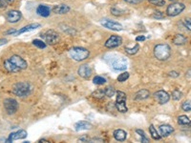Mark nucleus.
<instances>
[{
  "mask_svg": "<svg viewBox=\"0 0 191 143\" xmlns=\"http://www.w3.org/2000/svg\"><path fill=\"white\" fill-rule=\"evenodd\" d=\"M189 126H190V127H191V121H190V123H189Z\"/></svg>",
  "mask_w": 191,
  "mask_h": 143,
  "instance_id": "obj_49",
  "label": "nucleus"
},
{
  "mask_svg": "<svg viewBox=\"0 0 191 143\" xmlns=\"http://www.w3.org/2000/svg\"><path fill=\"white\" fill-rule=\"evenodd\" d=\"M41 25L39 23H33V24H30V25H27L25 27H23V28H21L19 31H16V32L14 34V35H19L21 34H24V32H31V31H33L36 30L37 28H39Z\"/></svg>",
  "mask_w": 191,
  "mask_h": 143,
  "instance_id": "obj_17",
  "label": "nucleus"
},
{
  "mask_svg": "<svg viewBox=\"0 0 191 143\" xmlns=\"http://www.w3.org/2000/svg\"><path fill=\"white\" fill-rule=\"evenodd\" d=\"M93 82H94V84H96V85H102L106 82V79L104 78H102V76L97 75V76H95V78H94Z\"/></svg>",
  "mask_w": 191,
  "mask_h": 143,
  "instance_id": "obj_28",
  "label": "nucleus"
},
{
  "mask_svg": "<svg viewBox=\"0 0 191 143\" xmlns=\"http://www.w3.org/2000/svg\"><path fill=\"white\" fill-rule=\"evenodd\" d=\"M139 49V46L138 45V44H136V45H135L133 48L126 47V48H125V52H126L128 54H130V56H133V54H135V53H138Z\"/></svg>",
  "mask_w": 191,
  "mask_h": 143,
  "instance_id": "obj_26",
  "label": "nucleus"
},
{
  "mask_svg": "<svg viewBox=\"0 0 191 143\" xmlns=\"http://www.w3.org/2000/svg\"><path fill=\"white\" fill-rule=\"evenodd\" d=\"M149 133H150V135H151V136H152L153 139H156V140L161 139V135H159L158 131H157V129L154 127V125L149 126Z\"/></svg>",
  "mask_w": 191,
  "mask_h": 143,
  "instance_id": "obj_24",
  "label": "nucleus"
},
{
  "mask_svg": "<svg viewBox=\"0 0 191 143\" xmlns=\"http://www.w3.org/2000/svg\"><path fill=\"white\" fill-rule=\"evenodd\" d=\"M186 42H187V38L184 35H180V34L176 35L173 38V43L175 44V45H183V44H185Z\"/></svg>",
  "mask_w": 191,
  "mask_h": 143,
  "instance_id": "obj_23",
  "label": "nucleus"
},
{
  "mask_svg": "<svg viewBox=\"0 0 191 143\" xmlns=\"http://www.w3.org/2000/svg\"><path fill=\"white\" fill-rule=\"evenodd\" d=\"M100 24H102L104 28H107L109 30H112V31H116V32H120L122 30V25L117 23V22H115V21H111V20H108V19H102V21H100Z\"/></svg>",
  "mask_w": 191,
  "mask_h": 143,
  "instance_id": "obj_10",
  "label": "nucleus"
},
{
  "mask_svg": "<svg viewBox=\"0 0 191 143\" xmlns=\"http://www.w3.org/2000/svg\"><path fill=\"white\" fill-rule=\"evenodd\" d=\"M173 132H174V129L170 125L164 124V125L160 126V133H161V136H162V137L168 136L169 135H171Z\"/></svg>",
  "mask_w": 191,
  "mask_h": 143,
  "instance_id": "obj_19",
  "label": "nucleus"
},
{
  "mask_svg": "<svg viewBox=\"0 0 191 143\" xmlns=\"http://www.w3.org/2000/svg\"><path fill=\"white\" fill-rule=\"evenodd\" d=\"M78 140L81 141V142H88V141H90V138H89L88 136H85V135H84V136L80 137V138L78 139Z\"/></svg>",
  "mask_w": 191,
  "mask_h": 143,
  "instance_id": "obj_43",
  "label": "nucleus"
},
{
  "mask_svg": "<svg viewBox=\"0 0 191 143\" xmlns=\"http://www.w3.org/2000/svg\"><path fill=\"white\" fill-rule=\"evenodd\" d=\"M92 96H94L96 98H99V99H102V98H103L105 96L104 90H97L92 93Z\"/></svg>",
  "mask_w": 191,
  "mask_h": 143,
  "instance_id": "obj_29",
  "label": "nucleus"
},
{
  "mask_svg": "<svg viewBox=\"0 0 191 143\" xmlns=\"http://www.w3.org/2000/svg\"><path fill=\"white\" fill-rule=\"evenodd\" d=\"M33 44L36 47L39 48V49H45V48H46V43L43 42L42 40H39V39H35L33 41Z\"/></svg>",
  "mask_w": 191,
  "mask_h": 143,
  "instance_id": "obj_30",
  "label": "nucleus"
},
{
  "mask_svg": "<svg viewBox=\"0 0 191 143\" xmlns=\"http://www.w3.org/2000/svg\"><path fill=\"white\" fill-rule=\"evenodd\" d=\"M191 120L186 117V115H180L178 117V123L180 125H189Z\"/></svg>",
  "mask_w": 191,
  "mask_h": 143,
  "instance_id": "obj_25",
  "label": "nucleus"
},
{
  "mask_svg": "<svg viewBox=\"0 0 191 143\" xmlns=\"http://www.w3.org/2000/svg\"><path fill=\"white\" fill-rule=\"evenodd\" d=\"M145 40V37L143 35H140V36H137L136 37V41L139 42V41H144Z\"/></svg>",
  "mask_w": 191,
  "mask_h": 143,
  "instance_id": "obj_44",
  "label": "nucleus"
},
{
  "mask_svg": "<svg viewBox=\"0 0 191 143\" xmlns=\"http://www.w3.org/2000/svg\"><path fill=\"white\" fill-rule=\"evenodd\" d=\"M115 106L120 113H126L128 111L126 107V95L123 92H117V100Z\"/></svg>",
  "mask_w": 191,
  "mask_h": 143,
  "instance_id": "obj_6",
  "label": "nucleus"
},
{
  "mask_svg": "<svg viewBox=\"0 0 191 143\" xmlns=\"http://www.w3.org/2000/svg\"><path fill=\"white\" fill-rule=\"evenodd\" d=\"M169 75L172 76V78H178V76L180 75V74L177 73V72H175V71H172L169 73Z\"/></svg>",
  "mask_w": 191,
  "mask_h": 143,
  "instance_id": "obj_42",
  "label": "nucleus"
},
{
  "mask_svg": "<svg viewBox=\"0 0 191 143\" xmlns=\"http://www.w3.org/2000/svg\"><path fill=\"white\" fill-rule=\"evenodd\" d=\"M129 78V73L127 72H124V73L121 74L119 76H117V81L119 82H124Z\"/></svg>",
  "mask_w": 191,
  "mask_h": 143,
  "instance_id": "obj_34",
  "label": "nucleus"
},
{
  "mask_svg": "<svg viewBox=\"0 0 191 143\" xmlns=\"http://www.w3.org/2000/svg\"><path fill=\"white\" fill-rule=\"evenodd\" d=\"M124 1L130 4H139L142 0H124Z\"/></svg>",
  "mask_w": 191,
  "mask_h": 143,
  "instance_id": "obj_41",
  "label": "nucleus"
},
{
  "mask_svg": "<svg viewBox=\"0 0 191 143\" xmlns=\"http://www.w3.org/2000/svg\"><path fill=\"white\" fill-rule=\"evenodd\" d=\"M152 17L156 18V19H162V18H164V14L161 12H160V11H156V12H154V14H152Z\"/></svg>",
  "mask_w": 191,
  "mask_h": 143,
  "instance_id": "obj_38",
  "label": "nucleus"
},
{
  "mask_svg": "<svg viewBox=\"0 0 191 143\" xmlns=\"http://www.w3.org/2000/svg\"><path fill=\"white\" fill-rule=\"evenodd\" d=\"M70 56L76 61H83L89 57L90 53L87 49L82 47H74L69 51Z\"/></svg>",
  "mask_w": 191,
  "mask_h": 143,
  "instance_id": "obj_5",
  "label": "nucleus"
},
{
  "mask_svg": "<svg viewBox=\"0 0 191 143\" xmlns=\"http://www.w3.org/2000/svg\"><path fill=\"white\" fill-rule=\"evenodd\" d=\"M21 18V13L19 11L16 10H12L9 11L6 14V19L10 22V23H16L18 22Z\"/></svg>",
  "mask_w": 191,
  "mask_h": 143,
  "instance_id": "obj_13",
  "label": "nucleus"
},
{
  "mask_svg": "<svg viewBox=\"0 0 191 143\" xmlns=\"http://www.w3.org/2000/svg\"><path fill=\"white\" fill-rule=\"evenodd\" d=\"M169 1H176V0H169Z\"/></svg>",
  "mask_w": 191,
  "mask_h": 143,
  "instance_id": "obj_48",
  "label": "nucleus"
},
{
  "mask_svg": "<svg viewBox=\"0 0 191 143\" xmlns=\"http://www.w3.org/2000/svg\"><path fill=\"white\" fill-rule=\"evenodd\" d=\"M15 32H16V31H15L14 29H13V30H10V31H8V32H7V35H10V34L14 35Z\"/></svg>",
  "mask_w": 191,
  "mask_h": 143,
  "instance_id": "obj_46",
  "label": "nucleus"
},
{
  "mask_svg": "<svg viewBox=\"0 0 191 143\" xmlns=\"http://www.w3.org/2000/svg\"><path fill=\"white\" fill-rule=\"evenodd\" d=\"M154 97H155V99L159 102V104H161V105L167 103L168 101H169V99H170L169 95H168L166 92L161 91V90L156 92L154 93Z\"/></svg>",
  "mask_w": 191,
  "mask_h": 143,
  "instance_id": "obj_12",
  "label": "nucleus"
},
{
  "mask_svg": "<svg viewBox=\"0 0 191 143\" xmlns=\"http://www.w3.org/2000/svg\"><path fill=\"white\" fill-rule=\"evenodd\" d=\"M4 68L9 73H17V72L24 70L28 67V64L25 60L19 56H12L10 58L4 61Z\"/></svg>",
  "mask_w": 191,
  "mask_h": 143,
  "instance_id": "obj_1",
  "label": "nucleus"
},
{
  "mask_svg": "<svg viewBox=\"0 0 191 143\" xmlns=\"http://www.w3.org/2000/svg\"><path fill=\"white\" fill-rule=\"evenodd\" d=\"M113 135H114L116 140H117V141H124L126 139V137H127V133L125 131L121 130V129H117V130L114 131Z\"/></svg>",
  "mask_w": 191,
  "mask_h": 143,
  "instance_id": "obj_21",
  "label": "nucleus"
},
{
  "mask_svg": "<svg viewBox=\"0 0 191 143\" xmlns=\"http://www.w3.org/2000/svg\"><path fill=\"white\" fill-rule=\"evenodd\" d=\"M183 23L184 25V27L187 30L191 31V18L190 17H185L183 19Z\"/></svg>",
  "mask_w": 191,
  "mask_h": 143,
  "instance_id": "obj_36",
  "label": "nucleus"
},
{
  "mask_svg": "<svg viewBox=\"0 0 191 143\" xmlns=\"http://www.w3.org/2000/svg\"><path fill=\"white\" fill-rule=\"evenodd\" d=\"M150 96V93L149 91L142 89V90H139V92L136 93V95H135V100H144L148 98Z\"/></svg>",
  "mask_w": 191,
  "mask_h": 143,
  "instance_id": "obj_22",
  "label": "nucleus"
},
{
  "mask_svg": "<svg viewBox=\"0 0 191 143\" xmlns=\"http://www.w3.org/2000/svg\"><path fill=\"white\" fill-rule=\"evenodd\" d=\"M3 105L5 108V111L8 114H14L16 113L18 109V103L14 98H7L3 102Z\"/></svg>",
  "mask_w": 191,
  "mask_h": 143,
  "instance_id": "obj_8",
  "label": "nucleus"
},
{
  "mask_svg": "<svg viewBox=\"0 0 191 143\" xmlns=\"http://www.w3.org/2000/svg\"><path fill=\"white\" fill-rule=\"evenodd\" d=\"M111 14H113V15H116V16H120L123 14V11L120 10V9H117L116 7H113V8H111Z\"/></svg>",
  "mask_w": 191,
  "mask_h": 143,
  "instance_id": "obj_37",
  "label": "nucleus"
},
{
  "mask_svg": "<svg viewBox=\"0 0 191 143\" xmlns=\"http://www.w3.org/2000/svg\"><path fill=\"white\" fill-rule=\"evenodd\" d=\"M182 97H183V93L179 90H174L172 92V98L174 100H180Z\"/></svg>",
  "mask_w": 191,
  "mask_h": 143,
  "instance_id": "obj_31",
  "label": "nucleus"
},
{
  "mask_svg": "<svg viewBox=\"0 0 191 143\" xmlns=\"http://www.w3.org/2000/svg\"><path fill=\"white\" fill-rule=\"evenodd\" d=\"M104 93H105V96H107V97H112V96H114V95L116 93L115 88L112 87V86H109V87H107V88H106V89L104 90Z\"/></svg>",
  "mask_w": 191,
  "mask_h": 143,
  "instance_id": "obj_27",
  "label": "nucleus"
},
{
  "mask_svg": "<svg viewBox=\"0 0 191 143\" xmlns=\"http://www.w3.org/2000/svg\"><path fill=\"white\" fill-rule=\"evenodd\" d=\"M154 54L157 59L164 61L171 56V48L167 44H158L154 48Z\"/></svg>",
  "mask_w": 191,
  "mask_h": 143,
  "instance_id": "obj_3",
  "label": "nucleus"
},
{
  "mask_svg": "<svg viewBox=\"0 0 191 143\" xmlns=\"http://www.w3.org/2000/svg\"><path fill=\"white\" fill-rule=\"evenodd\" d=\"M104 60L116 71H124L127 68V59L121 54L107 53L104 56Z\"/></svg>",
  "mask_w": 191,
  "mask_h": 143,
  "instance_id": "obj_2",
  "label": "nucleus"
},
{
  "mask_svg": "<svg viewBox=\"0 0 191 143\" xmlns=\"http://www.w3.org/2000/svg\"><path fill=\"white\" fill-rule=\"evenodd\" d=\"M8 2L6 0H0V9H3V8H6L8 6Z\"/></svg>",
  "mask_w": 191,
  "mask_h": 143,
  "instance_id": "obj_40",
  "label": "nucleus"
},
{
  "mask_svg": "<svg viewBox=\"0 0 191 143\" xmlns=\"http://www.w3.org/2000/svg\"><path fill=\"white\" fill-rule=\"evenodd\" d=\"M185 9V5L183 3L175 2L170 4L166 9V14L168 16H176L181 14Z\"/></svg>",
  "mask_w": 191,
  "mask_h": 143,
  "instance_id": "obj_7",
  "label": "nucleus"
},
{
  "mask_svg": "<svg viewBox=\"0 0 191 143\" xmlns=\"http://www.w3.org/2000/svg\"><path fill=\"white\" fill-rule=\"evenodd\" d=\"M36 13L42 17H48L50 14H51V8L47 6V5H39L36 9Z\"/></svg>",
  "mask_w": 191,
  "mask_h": 143,
  "instance_id": "obj_18",
  "label": "nucleus"
},
{
  "mask_svg": "<svg viewBox=\"0 0 191 143\" xmlns=\"http://www.w3.org/2000/svg\"><path fill=\"white\" fill-rule=\"evenodd\" d=\"M7 42H8L7 39H5V38H1V39H0V46L5 45V44H6Z\"/></svg>",
  "mask_w": 191,
  "mask_h": 143,
  "instance_id": "obj_45",
  "label": "nucleus"
},
{
  "mask_svg": "<svg viewBox=\"0 0 191 143\" xmlns=\"http://www.w3.org/2000/svg\"><path fill=\"white\" fill-rule=\"evenodd\" d=\"M122 43V38L119 35H112L109 37L107 40H106L104 46L108 49H113L119 47L121 44Z\"/></svg>",
  "mask_w": 191,
  "mask_h": 143,
  "instance_id": "obj_11",
  "label": "nucleus"
},
{
  "mask_svg": "<svg viewBox=\"0 0 191 143\" xmlns=\"http://www.w3.org/2000/svg\"><path fill=\"white\" fill-rule=\"evenodd\" d=\"M32 92V86L28 82H18L14 85L13 87V93L15 96L20 97L28 96Z\"/></svg>",
  "mask_w": 191,
  "mask_h": 143,
  "instance_id": "obj_4",
  "label": "nucleus"
},
{
  "mask_svg": "<svg viewBox=\"0 0 191 143\" xmlns=\"http://www.w3.org/2000/svg\"><path fill=\"white\" fill-rule=\"evenodd\" d=\"M182 109L185 112L191 111V100H186L182 104Z\"/></svg>",
  "mask_w": 191,
  "mask_h": 143,
  "instance_id": "obj_33",
  "label": "nucleus"
},
{
  "mask_svg": "<svg viewBox=\"0 0 191 143\" xmlns=\"http://www.w3.org/2000/svg\"><path fill=\"white\" fill-rule=\"evenodd\" d=\"M27 132L25 130H19L17 132H14V133L10 134L9 138L7 139L8 142H12L14 140H17V139H23L27 136Z\"/></svg>",
  "mask_w": 191,
  "mask_h": 143,
  "instance_id": "obj_15",
  "label": "nucleus"
},
{
  "mask_svg": "<svg viewBox=\"0 0 191 143\" xmlns=\"http://www.w3.org/2000/svg\"><path fill=\"white\" fill-rule=\"evenodd\" d=\"M62 30L64 32H66L67 34H69V35H76L77 34V32H76L75 29H73V28L68 27V26H64V28H62Z\"/></svg>",
  "mask_w": 191,
  "mask_h": 143,
  "instance_id": "obj_39",
  "label": "nucleus"
},
{
  "mask_svg": "<svg viewBox=\"0 0 191 143\" xmlns=\"http://www.w3.org/2000/svg\"><path fill=\"white\" fill-rule=\"evenodd\" d=\"M148 1H149V3L154 5V6L161 7V6H164V5H165V1H164V0H148Z\"/></svg>",
  "mask_w": 191,
  "mask_h": 143,
  "instance_id": "obj_35",
  "label": "nucleus"
},
{
  "mask_svg": "<svg viewBox=\"0 0 191 143\" xmlns=\"http://www.w3.org/2000/svg\"><path fill=\"white\" fill-rule=\"evenodd\" d=\"M43 38L45 39V42L49 45H55L59 41V35L55 31L49 30L43 35Z\"/></svg>",
  "mask_w": 191,
  "mask_h": 143,
  "instance_id": "obj_9",
  "label": "nucleus"
},
{
  "mask_svg": "<svg viewBox=\"0 0 191 143\" xmlns=\"http://www.w3.org/2000/svg\"><path fill=\"white\" fill-rule=\"evenodd\" d=\"M77 74H78V75L81 76L83 78H89L92 75V69L89 67V65L84 64L78 68Z\"/></svg>",
  "mask_w": 191,
  "mask_h": 143,
  "instance_id": "obj_14",
  "label": "nucleus"
},
{
  "mask_svg": "<svg viewBox=\"0 0 191 143\" xmlns=\"http://www.w3.org/2000/svg\"><path fill=\"white\" fill-rule=\"evenodd\" d=\"M6 1L8 2V4L10 5V4H12L13 2H14V0H6Z\"/></svg>",
  "mask_w": 191,
  "mask_h": 143,
  "instance_id": "obj_47",
  "label": "nucleus"
},
{
  "mask_svg": "<svg viewBox=\"0 0 191 143\" xmlns=\"http://www.w3.org/2000/svg\"><path fill=\"white\" fill-rule=\"evenodd\" d=\"M75 129H76V131H78V132L90 130V129H92V124L89 123L88 121L81 120V121H78L75 124Z\"/></svg>",
  "mask_w": 191,
  "mask_h": 143,
  "instance_id": "obj_20",
  "label": "nucleus"
},
{
  "mask_svg": "<svg viewBox=\"0 0 191 143\" xmlns=\"http://www.w3.org/2000/svg\"><path fill=\"white\" fill-rule=\"evenodd\" d=\"M70 10H71V8L68 6V5H65V4L55 5V6L53 8L54 13L57 14H65L67 13H69Z\"/></svg>",
  "mask_w": 191,
  "mask_h": 143,
  "instance_id": "obj_16",
  "label": "nucleus"
},
{
  "mask_svg": "<svg viewBox=\"0 0 191 143\" xmlns=\"http://www.w3.org/2000/svg\"><path fill=\"white\" fill-rule=\"evenodd\" d=\"M136 133L139 134L140 136H142V142H144V143L149 142L148 138L146 137V135H145V133H144V131L140 130V129H137V130H136Z\"/></svg>",
  "mask_w": 191,
  "mask_h": 143,
  "instance_id": "obj_32",
  "label": "nucleus"
}]
</instances>
